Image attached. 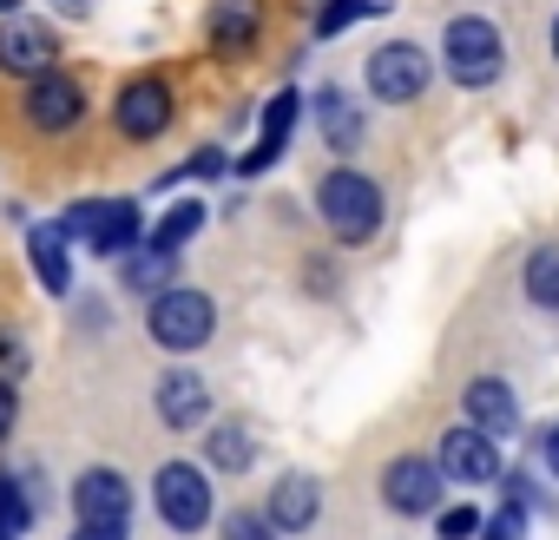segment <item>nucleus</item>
I'll use <instances>...</instances> for the list:
<instances>
[{"mask_svg":"<svg viewBox=\"0 0 559 540\" xmlns=\"http://www.w3.org/2000/svg\"><path fill=\"white\" fill-rule=\"evenodd\" d=\"M257 27H263V0H211V14H204V34L217 54H250Z\"/></svg>","mask_w":559,"mask_h":540,"instance_id":"nucleus-17","label":"nucleus"},{"mask_svg":"<svg viewBox=\"0 0 559 540\" xmlns=\"http://www.w3.org/2000/svg\"><path fill=\"white\" fill-rule=\"evenodd\" d=\"M546 40H552V60H559V14H552V34H546Z\"/></svg>","mask_w":559,"mask_h":540,"instance_id":"nucleus-34","label":"nucleus"},{"mask_svg":"<svg viewBox=\"0 0 559 540\" xmlns=\"http://www.w3.org/2000/svg\"><path fill=\"white\" fill-rule=\"evenodd\" d=\"M73 514L80 520H126L132 514V481L119 468H86L73 481Z\"/></svg>","mask_w":559,"mask_h":540,"instance_id":"nucleus-15","label":"nucleus"},{"mask_svg":"<svg viewBox=\"0 0 559 540\" xmlns=\"http://www.w3.org/2000/svg\"><path fill=\"white\" fill-rule=\"evenodd\" d=\"M67 250H73V237H67L60 218H47V224L27 231V257H34V278H40L47 297H67L73 291V257Z\"/></svg>","mask_w":559,"mask_h":540,"instance_id":"nucleus-13","label":"nucleus"},{"mask_svg":"<svg viewBox=\"0 0 559 540\" xmlns=\"http://www.w3.org/2000/svg\"><path fill=\"white\" fill-rule=\"evenodd\" d=\"M428 80H435V67H428V54H421L415 40H389V47H376V54L362 60V86H369L382 106H408V99H421Z\"/></svg>","mask_w":559,"mask_h":540,"instance_id":"nucleus-5","label":"nucleus"},{"mask_svg":"<svg viewBox=\"0 0 559 540\" xmlns=\"http://www.w3.org/2000/svg\"><path fill=\"white\" fill-rule=\"evenodd\" d=\"M461 409H467V429H480V435H493V442L520 429V402H513V389H507L500 376H474L467 396H461Z\"/></svg>","mask_w":559,"mask_h":540,"instance_id":"nucleus-14","label":"nucleus"},{"mask_svg":"<svg viewBox=\"0 0 559 540\" xmlns=\"http://www.w3.org/2000/svg\"><path fill=\"white\" fill-rule=\"evenodd\" d=\"M145 330H152V343L158 350H178V356H191V350H204L211 343V330H217V304L204 297V291H158L152 304H145Z\"/></svg>","mask_w":559,"mask_h":540,"instance_id":"nucleus-3","label":"nucleus"},{"mask_svg":"<svg viewBox=\"0 0 559 540\" xmlns=\"http://www.w3.org/2000/svg\"><path fill=\"white\" fill-rule=\"evenodd\" d=\"M60 224H67V237H80L93 257H132L139 237H145L132 198H86V204H73Z\"/></svg>","mask_w":559,"mask_h":540,"instance_id":"nucleus-4","label":"nucleus"},{"mask_svg":"<svg viewBox=\"0 0 559 540\" xmlns=\"http://www.w3.org/2000/svg\"><path fill=\"white\" fill-rule=\"evenodd\" d=\"M224 540H284V533H276L263 514H250V507H243V514H230V520H224Z\"/></svg>","mask_w":559,"mask_h":540,"instance_id":"nucleus-27","label":"nucleus"},{"mask_svg":"<svg viewBox=\"0 0 559 540\" xmlns=\"http://www.w3.org/2000/svg\"><path fill=\"white\" fill-rule=\"evenodd\" d=\"M112 126L126 132V139H158L165 126H171V86L158 80V73H139V80H126L119 86V99H112Z\"/></svg>","mask_w":559,"mask_h":540,"instance_id":"nucleus-8","label":"nucleus"},{"mask_svg":"<svg viewBox=\"0 0 559 540\" xmlns=\"http://www.w3.org/2000/svg\"><path fill=\"white\" fill-rule=\"evenodd\" d=\"M317 204H323V224H330L343 244H369V237L382 231V185L362 178L356 165L330 172V178L317 185Z\"/></svg>","mask_w":559,"mask_h":540,"instance_id":"nucleus-2","label":"nucleus"},{"mask_svg":"<svg viewBox=\"0 0 559 540\" xmlns=\"http://www.w3.org/2000/svg\"><path fill=\"white\" fill-rule=\"evenodd\" d=\"M21 113H27V126H34V132H73V126L86 119V86H80L73 73L47 67V73H34V80H27Z\"/></svg>","mask_w":559,"mask_h":540,"instance_id":"nucleus-7","label":"nucleus"},{"mask_svg":"<svg viewBox=\"0 0 559 540\" xmlns=\"http://www.w3.org/2000/svg\"><path fill=\"white\" fill-rule=\"evenodd\" d=\"M317 119H323L330 152H356V145H362V119H356V99H349L343 86H323V93H317Z\"/></svg>","mask_w":559,"mask_h":540,"instance_id":"nucleus-19","label":"nucleus"},{"mask_svg":"<svg viewBox=\"0 0 559 540\" xmlns=\"http://www.w3.org/2000/svg\"><path fill=\"white\" fill-rule=\"evenodd\" d=\"M441 60H448V80L480 93L507 73V47H500V27L487 14H454L448 34H441Z\"/></svg>","mask_w":559,"mask_h":540,"instance_id":"nucleus-1","label":"nucleus"},{"mask_svg":"<svg viewBox=\"0 0 559 540\" xmlns=\"http://www.w3.org/2000/svg\"><path fill=\"white\" fill-rule=\"evenodd\" d=\"M8 14H21V0H0V21H8Z\"/></svg>","mask_w":559,"mask_h":540,"instance_id":"nucleus-33","label":"nucleus"},{"mask_svg":"<svg viewBox=\"0 0 559 540\" xmlns=\"http://www.w3.org/2000/svg\"><path fill=\"white\" fill-rule=\"evenodd\" d=\"M480 520H487L480 507H441V520H435V527H441V540H474V533H480Z\"/></svg>","mask_w":559,"mask_h":540,"instance_id":"nucleus-26","label":"nucleus"},{"mask_svg":"<svg viewBox=\"0 0 559 540\" xmlns=\"http://www.w3.org/2000/svg\"><path fill=\"white\" fill-rule=\"evenodd\" d=\"M0 540H21V533H14V527H0Z\"/></svg>","mask_w":559,"mask_h":540,"instance_id":"nucleus-35","label":"nucleus"},{"mask_svg":"<svg viewBox=\"0 0 559 540\" xmlns=\"http://www.w3.org/2000/svg\"><path fill=\"white\" fill-rule=\"evenodd\" d=\"M435 468H441V481H467V488L500 481V442H493V435H480V429H448V435H441Z\"/></svg>","mask_w":559,"mask_h":540,"instance_id":"nucleus-10","label":"nucleus"},{"mask_svg":"<svg viewBox=\"0 0 559 540\" xmlns=\"http://www.w3.org/2000/svg\"><path fill=\"white\" fill-rule=\"evenodd\" d=\"M73 540H132V514L126 520H80Z\"/></svg>","mask_w":559,"mask_h":540,"instance_id":"nucleus-28","label":"nucleus"},{"mask_svg":"<svg viewBox=\"0 0 559 540\" xmlns=\"http://www.w3.org/2000/svg\"><path fill=\"white\" fill-rule=\"evenodd\" d=\"M317 514H323V488H317V474H304V468H290L284 481H276V488H270V507H263V520H270L276 533H304Z\"/></svg>","mask_w":559,"mask_h":540,"instance_id":"nucleus-12","label":"nucleus"},{"mask_svg":"<svg viewBox=\"0 0 559 540\" xmlns=\"http://www.w3.org/2000/svg\"><path fill=\"white\" fill-rule=\"evenodd\" d=\"M290 126H297V93H270V113H263V126H257V152H243L237 172H263V165H276V159L290 152Z\"/></svg>","mask_w":559,"mask_h":540,"instance_id":"nucleus-18","label":"nucleus"},{"mask_svg":"<svg viewBox=\"0 0 559 540\" xmlns=\"http://www.w3.org/2000/svg\"><path fill=\"white\" fill-rule=\"evenodd\" d=\"M520 284H526V297H533L539 310H559V244H539V250L526 257Z\"/></svg>","mask_w":559,"mask_h":540,"instance_id":"nucleus-23","label":"nucleus"},{"mask_svg":"<svg viewBox=\"0 0 559 540\" xmlns=\"http://www.w3.org/2000/svg\"><path fill=\"white\" fill-rule=\"evenodd\" d=\"M382 501L395 514H435L441 507V468L428 455H395L382 468Z\"/></svg>","mask_w":559,"mask_h":540,"instance_id":"nucleus-11","label":"nucleus"},{"mask_svg":"<svg viewBox=\"0 0 559 540\" xmlns=\"http://www.w3.org/2000/svg\"><path fill=\"white\" fill-rule=\"evenodd\" d=\"M152 402H158V422H165V429H198V422L211 415V389H204L191 369H165L158 389H152Z\"/></svg>","mask_w":559,"mask_h":540,"instance_id":"nucleus-16","label":"nucleus"},{"mask_svg":"<svg viewBox=\"0 0 559 540\" xmlns=\"http://www.w3.org/2000/svg\"><path fill=\"white\" fill-rule=\"evenodd\" d=\"M198 231H204V204H198V198H178V204H165V218H158V224L145 231V244H152V250H171V257H178V250H185V244H191Z\"/></svg>","mask_w":559,"mask_h":540,"instance_id":"nucleus-20","label":"nucleus"},{"mask_svg":"<svg viewBox=\"0 0 559 540\" xmlns=\"http://www.w3.org/2000/svg\"><path fill=\"white\" fill-rule=\"evenodd\" d=\"M152 501H158V520L171 533H198L211 527V481L198 461H165L158 481H152Z\"/></svg>","mask_w":559,"mask_h":540,"instance_id":"nucleus-6","label":"nucleus"},{"mask_svg":"<svg viewBox=\"0 0 559 540\" xmlns=\"http://www.w3.org/2000/svg\"><path fill=\"white\" fill-rule=\"evenodd\" d=\"M0 527H14V533L34 527V501H27V488L8 481V474H0Z\"/></svg>","mask_w":559,"mask_h":540,"instance_id":"nucleus-25","label":"nucleus"},{"mask_svg":"<svg viewBox=\"0 0 559 540\" xmlns=\"http://www.w3.org/2000/svg\"><path fill=\"white\" fill-rule=\"evenodd\" d=\"M14 415H21V402H14V383H0V442L14 435Z\"/></svg>","mask_w":559,"mask_h":540,"instance_id":"nucleus-30","label":"nucleus"},{"mask_svg":"<svg viewBox=\"0 0 559 540\" xmlns=\"http://www.w3.org/2000/svg\"><path fill=\"white\" fill-rule=\"evenodd\" d=\"M47 67H60V40H53V27L21 21V14L0 21V73H8V80H34V73H47Z\"/></svg>","mask_w":559,"mask_h":540,"instance_id":"nucleus-9","label":"nucleus"},{"mask_svg":"<svg viewBox=\"0 0 559 540\" xmlns=\"http://www.w3.org/2000/svg\"><path fill=\"white\" fill-rule=\"evenodd\" d=\"M21 369H27V350H21V337H8V330H0V383H21Z\"/></svg>","mask_w":559,"mask_h":540,"instance_id":"nucleus-29","label":"nucleus"},{"mask_svg":"<svg viewBox=\"0 0 559 540\" xmlns=\"http://www.w3.org/2000/svg\"><path fill=\"white\" fill-rule=\"evenodd\" d=\"M395 0H323L317 8V34L330 40V34H343V27H356V21H369V14H389Z\"/></svg>","mask_w":559,"mask_h":540,"instance_id":"nucleus-24","label":"nucleus"},{"mask_svg":"<svg viewBox=\"0 0 559 540\" xmlns=\"http://www.w3.org/2000/svg\"><path fill=\"white\" fill-rule=\"evenodd\" d=\"M539 455H546V474H552V481H559V422H552V429H546V442H539Z\"/></svg>","mask_w":559,"mask_h":540,"instance_id":"nucleus-31","label":"nucleus"},{"mask_svg":"<svg viewBox=\"0 0 559 540\" xmlns=\"http://www.w3.org/2000/svg\"><path fill=\"white\" fill-rule=\"evenodd\" d=\"M53 8H67V14H86V8H93V0H53Z\"/></svg>","mask_w":559,"mask_h":540,"instance_id":"nucleus-32","label":"nucleus"},{"mask_svg":"<svg viewBox=\"0 0 559 540\" xmlns=\"http://www.w3.org/2000/svg\"><path fill=\"white\" fill-rule=\"evenodd\" d=\"M204 461H211V468H224V474H243V468L257 461V442H250L243 429H230V422H217V429L204 435Z\"/></svg>","mask_w":559,"mask_h":540,"instance_id":"nucleus-22","label":"nucleus"},{"mask_svg":"<svg viewBox=\"0 0 559 540\" xmlns=\"http://www.w3.org/2000/svg\"><path fill=\"white\" fill-rule=\"evenodd\" d=\"M171 278H178V257L171 250H139V257H126V284L139 291V297H158V291H171Z\"/></svg>","mask_w":559,"mask_h":540,"instance_id":"nucleus-21","label":"nucleus"}]
</instances>
